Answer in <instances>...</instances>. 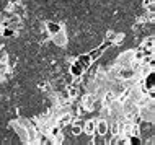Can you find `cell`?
Wrapping results in <instances>:
<instances>
[{
    "label": "cell",
    "instance_id": "8fae6325",
    "mask_svg": "<svg viewBox=\"0 0 155 145\" xmlns=\"http://www.w3.org/2000/svg\"><path fill=\"white\" fill-rule=\"evenodd\" d=\"M77 95H78V90H77V88H70V93H69L70 98H75Z\"/></svg>",
    "mask_w": 155,
    "mask_h": 145
},
{
    "label": "cell",
    "instance_id": "7c38bea8",
    "mask_svg": "<svg viewBox=\"0 0 155 145\" xmlns=\"http://www.w3.org/2000/svg\"><path fill=\"white\" fill-rule=\"evenodd\" d=\"M15 33L10 30V28H5V30H3V36H13Z\"/></svg>",
    "mask_w": 155,
    "mask_h": 145
},
{
    "label": "cell",
    "instance_id": "5b68a950",
    "mask_svg": "<svg viewBox=\"0 0 155 145\" xmlns=\"http://www.w3.org/2000/svg\"><path fill=\"white\" fill-rule=\"evenodd\" d=\"M144 85H145V88H149V92H153V69H150V72L145 75Z\"/></svg>",
    "mask_w": 155,
    "mask_h": 145
},
{
    "label": "cell",
    "instance_id": "ba28073f",
    "mask_svg": "<svg viewBox=\"0 0 155 145\" xmlns=\"http://www.w3.org/2000/svg\"><path fill=\"white\" fill-rule=\"evenodd\" d=\"M83 132V126H78V124H74V127H72V134L74 135H80Z\"/></svg>",
    "mask_w": 155,
    "mask_h": 145
},
{
    "label": "cell",
    "instance_id": "3957f363",
    "mask_svg": "<svg viewBox=\"0 0 155 145\" xmlns=\"http://www.w3.org/2000/svg\"><path fill=\"white\" fill-rule=\"evenodd\" d=\"M46 30H48V33L51 36H54V34H57L62 28H61V24L56 23V21H48V23H46Z\"/></svg>",
    "mask_w": 155,
    "mask_h": 145
},
{
    "label": "cell",
    "instance_id": "30bf717a",
    "mask_svg": "<svg viewBox=\"0 0 155 145\" xmlns=\"http://www.w3.org/2000/svg\"><path fill=\"white\" fill-rule=\"evenodd\" d=\"M61 134V127L57 126V127H52L51 129V135H54V137H56V135H59Z\"/></svg>",
    "mask_w": 155,
    "mask_h": 145
},
{
    "label": "cell",
    "instance_id": "9c48e42d",
    "mask_svg": "<svg viewBox=\"0 0 155 145\" xmlns=\"http://www.w3.org/2000/svg\"><path fill=\"white\" fill-rule=\"evenodd\" d=\"M69 121H70V116H64V118L61 119V122H59V127H64Z\"/></svg>",
    "mask_w": 155,
    "mask_h": 145
},
{
    "label": "cell",
    "instance_id": "277c9868",
    "mask_svg": "<svg viewBox=\"0 0 155 145\" xmlns=\"http://www.w3.org/2000/svg\"><path fill=\"white\" fill-rule=\"evenodd\" d=\"M70 73H72V77H82L83 73H85V70H83L80 65H78V62L75 60L72 65H70Z\"/></svg>",
    "mask_w": 155,
    "mask_h": 145
},
{
    "label": "cell",
    "instance_id": "7a4b0ae2",
    "mask_svg": "<svg viewBox=\"0 0 155 145\" xmlns=\"http://www.w3.org/2000/svg\"><path fill=\"white\" fill-rule=\"evenodd\" d=\"M77 62H78V65H80V67L85 70H88V67L91 65V59H90V56L88 54H82V56H78L77 57Z\"/></svg>",
    "mask_w": 155,
    "mask_h": 145
},
{
    "label": "cell",
    "instance_id": "52a82bcc",
    "mask_svg": "<svg viewBox=\"0 0 155 145\" xmlns=\"http://www.w3.org/2000/svg\"><path fill=\"white\" fill-rule=\"evenodd\" d=\"M95 129H96V126H95V121H88L83 126V132L85 134H88V135H91V134H95Z\"/></svg>",
    "mask_w": 155,
    "mask_h": 145
},
{
    "label": "cell",
    "instance_id": "8992f818",
    "mask_svg": "<svg viewBox=\"0 0 155 145\" xmlns=\"http://www.w3.org/2000/svg\"><path fill=\"white\" fill-rule=\"evenodd\" d=\"M95 130L98 132V135H104V134H106V132L110 130V129H108L106 121H100L98 124H96V129H95Z\"/></svg>",
    "mask_w": 155,
    "mask_h": 145
},
{
    "label": "cell",
    "instance_id": "6da1fadb",
    "mask_svg": "<svg viewBox=\"0 0 155 145\" xmlns=\"http://www.w3.org/2000/svg\"><path fill=\"white\" fill-rule=\"evenodd\" d=\"M110 44H111V41H106V43H103L100 47L93 49V51H91V52L88 54V56H90V59H91V60H96V59H100V57H101V54H103V51H104V49H106L108 46H110Z\"/></svg>",
    "mask_w": 155,
    "mask_h": 145
}]
</instances>
